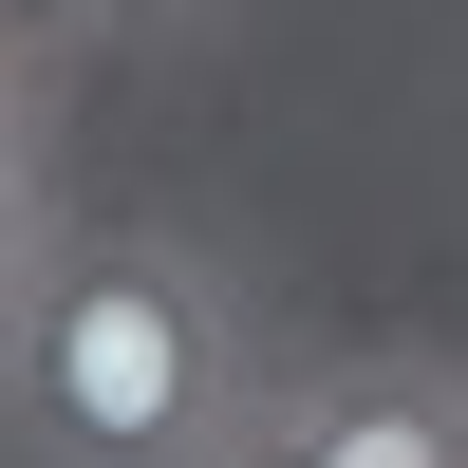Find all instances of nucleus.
<instances>
[{
    "mask_svg": "<svg viewBox=\"0 0 468 468\" xmlns=\"http://www.w3.org/2000/svg\"><path fill=\"white\" fill-rule=\"evenodd\" d=\"M282 394L262 375V319L207 244L169 225H94L19 282L0 319V431L19 468H207L244 412Z\"/></svg>",
    "mask_w": 468,
    "mask_h": 468,
    "instance_id": "1",
    "label": "nucleus"
},
{
    "mask_svg": "<svg viewBox=\"0 0 468 468\" xmlns=\"http://www.w3.org/2000/svg\"><path fill=\"white\" fill-rule=\"evenodd\" d=\"M300 412H319V468H468V375L450 356H337Z\"/></svg>",
    "mask_w": 468,
    "mask_h": 468,
    "instance_id": "2",
    "label": "nucleus"
},
{
    "mask_svg": "<svg viewBox=\"0 0 468 468\" xmlns=\"http://www.w3.org/2000/svg\"><path fill=\"white\" fill-rule=\"evenodd\" d=\"M57 262V207H37V150L0 132V319H19V282Z\"/></svg>",
    "mask_w": 468,
    "mask_h": 468,
    "instance_id": "3",
    "label": "nucleus"
},
{
    "mask_svg": "<svg viewBox=\"0 0 468 468\" xmlns=\"http://www.w3.org/2000/svg\"><path fill=\"white\" fill-rule=\"evenodd\" d=\"M207 468H319V412H300V394H262V412H244Z\"/></svg>",
    "mask_w": 468,
    "mask_h": 468,
    "instance_id": "4",
    "label": "nucleus"
},
{
    "mask_svg": "<svg viewBox=\"0 0 468 468\" xmlns=\"http://www.w3.org/2000/svg\"><path fill=\"white\" fill-rule=\"evenodd\" d=\"M57 19H169V0H57Z\"/></svg>",
    "mask_w": 468,
    "mask_h": 468,
    "instance_id": "5",
    "label": "nucleus"
},
{
    "mask_svg": "<svg viewBox=\"0 0 468 468\" xmlns=\"http://www.w3.org/2000/svg\"><path fill=\"white\" fill-rule=\"evenodd\" d=\"M0 132H19V112H0Z\"/></svg>",
    "mask_w": 468,
    "mask_h": 468,
    "instance_id": "6",
    "label": "nucleus"
}]
</instances>
